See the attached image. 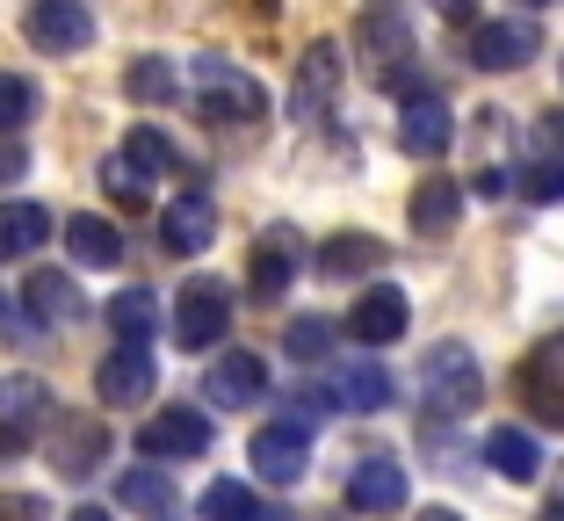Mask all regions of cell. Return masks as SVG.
Returning <instances> with one entry per match:
<instances>
[{"mask_svg":"<svg viewBox=\"0 0 564 521\" xmlns=\"http://www.w3.org/2000/svg\"><path fill=\"white\" fill-rule=\"evenodd\" d=\"M203 521H261V507H253V492L239 486V478H217V486L203 492Z\"/></svg>","mask_w":564,"mask_h":521,"instance_id":"31","label":"cell"},{"mask_svg":"<svg viewBox=\"0 0 564 521\" xmlns=\"http://www.w3.org/2000/svg\"><path fill=\"white\" fill-rule=\"evenodd\" d=\"M535 44H543V36H535V22H478V30H470V66L478 73H514V66H529L535 58Z\"/></svg>","mask_w":564,"mask_h":521,"instance_id":"8","label":"cell"},{"mask_svg":"<svg viewBox=\"0 0 564 521\" xmlns=\"http://www.w3.org/2000/svg\"><path fill=\"white\" fill-rule=\"evenodd\" d=\"M30 117H36V87L22 80V73H0V138L22 131Z\"/></svg>","mask_w":564,"mask_h":521,"instance_id":"32","label":"cell"},{"mask_svg":"<svg viewBox=\"0 0 564 521\" xmlns=\"http://www.w3.org/2000/svg\"><path fill=\"white\" fill-rule=\"evenodd\" d=\"M30 326H36V319H22V304L0 290V340H30Z\"/></svg>","mask_w":564,"mask_h":521,"instance_id":"37","label":"cell"},{"mask_svg":"<svg viewBox=\"0 0 564 521\" xmlns=\"http://www.w3.org/2000/svg\"><path fill=\"white\" fill-rule=\"evenodd\" d=\"M247 456H253V471H261L268 486H297L304 464H312V427L304 421H268L261 435L247 442Z\"/></svg>","mask_w":564,"mask_h":521,"instance_id":"3","label":"cell"},{"mask_svg":"<svg viewBox=\"0 0 564 521\" xmlns=\"http://www.w3.org/2000/svg\"><path fill=\"white\" fill-rule=\"evenodd\" d=\"M348 500L369 507V514H399L405 507V464L399 456H362L348 478Z\"/></svg>","mask_w":564,"mask_h":521,"instance_id":"15","label":"cell"},{"mask_svg":"<svg viewBox=\"0 0 564 521\" xmlns=\"http://www.w3.org/2000/svg\"><path fill=\"white\" fill-rule=\"evenodd\" d=\"M101 456H109V427H66V449L51 464H58V478H87Z\"/></svg>","mask_w":564,"mask_h":521,"instance_id":"29","label":"cell"},{"mask_svg":"<svg viewBox=\"0 0 564 521\" xmlns=\"http://www.w3.org/2000/svg\"><path fill=\"white\" fill-rule=\"evenodd\" d=\"M326 340H333V326H326V319H297L282 348L297 355V362H318V355H326Z\"/></svg>","mask_w":564,"mask_h":521,"instance_id":"33","label":"cell"},{"mask_svg":"<svg viewBox=\"0 0 564 521\" xmlns=\"http://www.w3.org/2000/svg\"><path fill=\"white\" fill-rule=\"evenodd\" d=\"M22 312H30L36 326H73L80 319V290H73V275H30L22 283Z\"/></svg>","mask_w":564,"mask_h":521,"instance_id":"19","label":"cell"},{"mask_svg":"<svg viewBox=\"0 0 564 521\" xmlns=\"http://www.w3.org/2000/svg\"><path fill=\"white\" fill-rule=\"evenodd\" d=\"M318 269H326V275L383 269V239H369V232H340V239H326V247H318Z\"/></svg>","mask_w":564,"mask_h":521,"instance_id":"27","label":"cell"},{"mask_svg":"<svg viewBox=\"0 0 564 521\" xmlns=\"http://www.w3.org/2000/svg\"><path fill=\"white\" fill-rule=\"evenodd\" d=\"M123 87H131V101H174V95H182V80H174L166 58H131Z\"/></svg>","mask_w":564,"mask_h":521,"instance_id":"30","label":"cell"},{"mask_svg":"<svg viewBox=\"0 0 564 521\" xmlns=\"http://www.w3.org/2000/svg\"><path fill=\"white\" fill-rule=\"evenodd\" d=\"M448 131H456V117H448L434 95H413V101L399 109V145L413 152V160H434V152L448 145Z\"/></svg>","mask_w":564,"mask_h":521,"instance_id":"18","label":"cell"},{"mask_svg":"<svg viewBox=\"0 0 564 521\" xmlns=\"http://www.w3.org/2000/svg\"><path fill=\"white\" fill-rule=\"evenodd\" d=\"M210 232H217V203L203 196V188H188V196L166 203V218H160V247L166 253H182V261H188V253L210 247Z\"/></svg>","mask_w":564,"mask_h":521,"instance_id":"13","label":"cell"},{"mask_svg":"<svg viewBox=\"0 0 564 521\" xmlns=\"http://www.w3.org/2000/svg\"><path fill=\"white\" fill-rule=\"evenodd\" d=\"M66 521H109V507H73Z\"/></svg>","mask_w":564,"mask_h":521,"instance_id":"40","label":"cell"},{"mask_svg":"<svg viewBox=\"0 0 564 521\" xmlns=\"http://www.w3.org/2000/svg\"><path fill=\"white\" fill-rule=\"evenodd\" d=\"M0 521H51V507L36 492H0Z\"/></svg>","mask_w":564,"mask_h":521,"instance_id":"36","label":"cell"},{"mask_svg":"<svg viewBox=\"0 0 564 521\" xmlns=\"http://www.w3.org/2000/svg\"><path fill=\"white\" fill-rule=\"evenodd\" d=\"M333 399L355 405V413H383V405H391V377H383L377 362H340V377H333Z\"/></svg>","mask_w":564,"mask_h":521,"instance_id":"25","label":"cell"},{"mask_svg":"<svg viewBox=\"0 0 564 521\" xmlns=\"http://www.w3.org/2000/svg\"><path fill=\"white\" fill-rule=\"evenodd\" d=\"M420 399H427L434 413H456V421H464L470 405L485 399V370H478V355H470L464 340L434 348V355H427V370H420Z\"/></svg>","mask_w":564,"mask_h":521,"instance_id":"1","label":"cell"},{"mask_svg":"<svg viewBox=\"0 0 564 521\" xmlns=\"http://www.w3.org/2000/svg\"><path fill=\"white\" fill-rule=\"evenodd\" d=\"M109 326H117L123 340H152L166 326V304L152 297V290H117V297H109Z\"/></svg>","mask_w":564,"mask_h":521,"instance_id":"26","label":"cell"},{"mask_svg":"<svg viewBox=\"0 0 564 521\" xmlns=\"http://www.w3.org/2000/svg\"><path fill=\"white\" fill-rule=\"evenodd\" d=\"M420 521H456V514H448V507H427V514H420Z\"/></svg>","mask_w":564,"mask_h":521,"instance_id":"41","label":"cell"},{"mask_svg":"<svg viewBox=\"0 0 564 521\" xmlns=\"http://www.w3.org/2000/svg\"><path fill=\"white\" fill-rule=\"evenodd\" d=\"M485 464H492L507 486H535V478H543V449H535L529 427H492V435H485Z\"/></svg>","mask_w":564,"mask_h":521,"instance_id":"17","label":"cell"},{"mask_svg":"<svg viewBox=\"0 0 564 521\" xmlns=\"http://www.w3.org/2000/svg\"><path fill=\"white\" fill-rule=\"evenodd\" d=\"M290 275H297V232H290V225H275V232H261V247H253L247 283H253V297H282V290H290Z\"/></svg>","mask_w":564,"mask_h":521,"instance_id":"16","label":"cell"},{"mask_svg":"<svg viewBox=\"0 0 564 521\" xmlns=\"http://www.w3.org/2000/svg\"><path fill=\"white\" fill-rule=\"evenodd\" d=\"M188 80H196V95H203V109H210V117H239V123L268 117L261 80H247L232 58H196V66H188Z\"/></svg>","mask_w":564,"mask_h":521,"instance_id":"2","label":"cell"},{"mask_svg":"<svg viewBox=\"0 0 564 521\" xmlns=\"http://www.w3.org/2000/svg\"><path fill=\"white\" fill-rule=\"evenodd\" d=\"M405 319H413V312H405L399 290H362L355 312H348V334L362 340V348H391V340L405 334Z\"/></svg>","mask_w":564,"mask_h":521,"instance_id":"14","label":"cell"},{"mask_svg":"<svg viewBox=\"0 0 564 521\" xmlns=\"http://www.w3.org/2000/svg\"><path fill=\"white\" fill-rule=\"evenodd\" d=\"M22 36H30L36 51H51V58H73V51L95 44V15H87L80 0H36Z\"/></svg>","mask_w":564,"mask_h":521,"instance_id":"4","label":"cell"},{"mask_svg":"<svg viewBox=\"0 0 564 521\" xmlns=\"http://www.w3.org/2000/svg\"><path fill=\"white\" fill-rule=\"evenodd\" d=\"M225 326H232V297H225V283H188L182 297H174V340H182V348H217Z\"/></svg>","mask_w":564,"mask_h":521,"instance_id":"5","label":"cell"},{"mask_svg":"<svg viewBox=\"0 0 564 521\" xmlns=\"http://www.w3.org/2000/svg\"><path fill=\"white\" fill-rule=\"evenodd\" d=\"M95 399H101V405H145V399H152V355H145V340H123V348L101 355Z\"/></svg>","mask_w":564,"mask_h":521,"instance_id":"7","label":"cell"},{"mask_svg":"<svg viewBox=\"0 0 564 521\" xmlns=\"http://www.w3.org/2000/svg\"><path fill=\"white\" fill-rule=\"evenodd\" d=\"M22 174H30V152L0 138V188H8V182H22Z\"/></svg>","mask_w":564,"mask_h":521,"instance_id":"38","label":"cell"},{"mask_svg":"<svg viewBox=\"0 0 564 521\" xmlns=\"http://www.w3.org/2000/svg\"><path fill=\"white\" fill-rule=\"evenodd\" d=\"M36 427H51V391L36 377H0V449H30Z\"/></svg>","mask_w":564,"mask_h":521,"instance_id":"6","label":"cell"},{"mask_svg":"<svg viewBox=\"0 0 564 521\" xmlns=\"http://www.w3.org/2000/svg\"><path fill=\"white\" fill-rule=\"evenodd\" d=\"M101 182L117 188V196H123V203H145V174H138V167H131V160H109V167H101Z\"/></svg>","mask_w":564,"mask_h":521,"instance_id":"35","label":"cell"},{"mask_svg":"<svg viewBox=\"0 0 564 521\" xmlns=\"http://www.w3.org/2000/svg\"><path fill=\"white\" fill-rule=\"evenodd\" d=\"M362 51L369 58H405L413 51V30H405L399 0H369L362 8Z\"/></svg>","mask_w":564,"mask_h":521,"instance_id":"23","label":"cell"},{"mask_svg":"<svg viewBox=\"0 0 564 521\" xmlns=\"http://www.w3.org/2000/svg\"><path fill=\"white\" fill-rule=\"evenodd\" d=\"M521 188H529L535 203H564V160H535V167H529V182H521Z\"/></svg>","mask_w":564,"mask_h":521,"instance_id":"34","label":"cell"},{"mask_svg":"<svg viewBox=\"0 0 564 521\" xmlns=\"http://www.w3.org/2000/svg\"><path fill=\"white\" fill-rule=\"evenodd\" d=\"M117 500L131 507V514H152V521H174V514H182V492H174V478H160V471H123Z\"/></svg>","mask_w":564,"mask_h":521,"instance_id":"24","label":"cell"},{"mask_svg":"<svg viewBox=\"0 0 564 521\" xmlns=\"http://www.w3.org/2000/svg\"><path fill=\"white\" fill-rule=\"evenodd\" d=\"M51 239V210L44 203H0V261H22Z\"/></svg>","mask_w":564,"mask_h":521,"instance_id":"21","label":"cell"},{"mask_svg":"<svg viewBox=\"0 0 564 521\" xmlns=\"http://www.w3.org/2000/svg\"><path fill=\"white\" fill-rule=\"evenodd\" d=\"M340 95V51L333 44H312L297 58V87H290V117L297 123H318L326 117V101Z\"/></svg>","mask_w":564,"mask_h":521,"instance_id":"10","label":"cell"},{"mask_svg":"<svg viewBox=\"0 0 564 521\" xmlns=\"http://www.w3.org/2000/svg\"><path fill=\"white\" fill-rule=\"evenodd\" d=\"M456 218H464V188H456V174H434V182L413 188V232H456Z\"/></svg>","mask_w":564,"mask_h":521,"instance_id":"22","label":"cell"},{"mask_svg":"<svg viewBox=\"0 0 564 521\" xmlns=\"http://www.w3.org/2000/svg\"><path fill=\"white\" fill-rule=\"evenodd\" d=\"M66 253L80 261V269H117V261H123V239H117V225H109V218H95V210H87V218H66Z\"/></svg>","mask_w":564,"mask_h":521,"instance_id":"20","label":"cell"},{"mask_svg":"<svg viewBox=\"0 0 564 521\" xmlns=\"http://www.w3.org/2000/svg\"><path fill=\"white\" fill-rule=\"evenodd\" d=\"M203 391H210L217 405H261L268 399V362L253 348H225L210 362V377H203Z\"/></svg>","mask_w":564,"mask_h":521,"instance_id":"11","label":"cell"},{"mask_svg":"<svg viewBox=\"0 0 564 521\" xmlns=\"http://www.w3.org/2000/svg\"><path fill=\"white\" fill-rule=\"evenodd\" d=\"M123 160H131V167L152 182V174L174 167V138H166L160 123H131V138H123Z\"/></svg>","mask_w":564,"mask_h":521,"instance_id":"28","label":"cell"},{"mask_svg":"<svg viewBox=\"0 0 564 521\" xmlns=\"http://www.w3.org/2000/svg\"><path fill=\"white\" fill-rule=\"evenodd\" d=\"M543 521H564V500H550V507H543Z\"/></svg>","mask_w":564,"mask_h":521,"instance_id":"42","label":"cell"},{"mask_svg":"<svg viewBox=\"0 0 564 521\" xmlns=\"http://www.w3.org/2000/svg\"><path fill=\"white\" fill-rule=\"evenodd\" d=\"M138 449L166 456V464H174V456H203V449H210V421H203L196 405H166L160 421L138 427Z\"/></svg>","mask_w":564,"mask_h":521,"instance_id":"9","label":"cell"},{"mask_svg":"<svg viewBox=\"0 0 564 521\" xmlns=\"http://www.w3.org/2000/svg\"><path fill=\"white\" fill-rule=\"evenodd\" d=\"M521 399L535 405V421L564 427V340L529 348V362H521Z\"/></svg>","mask_w":564,"mask_h":521,"instance_id":"12","label":"cell"},{"mask_svg":"<svg viewBox=\"0 0 564 521\" xmlns=\"http://www.w3.org/2000/svg\"><path fill=\"white\" fill-rule=\"evenodd\" d=\"M434 8H442L448 22H470V8H478V0H434Z\"/></svg>","mask_w":564,"mask_h":521,"instance_id":"39","label":"cell"}]
</instances>
